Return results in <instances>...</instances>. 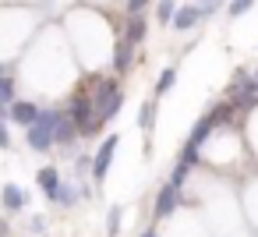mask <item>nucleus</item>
I'll return each instance as SVG.
<instances>
[{"instance_id":"obj_26","label":"nucleus","mask_w":258,"mask_h":237,"mask_svg":"<svg viewBox=\"0 0 258 237\" xmlns=\"http://www.w3.org/2000/svg\"><path fill=\"white\" fill-rule=\"evenodd\" d=\"M46 230V219L43 216H32V233H43Z\"/></svg>"},{"instance_id":"obj_19","label":"nucleus","mask_w":258,"mask_h":237,"mask_svg":"<svg viewBox=\"0 0 258 237\" xmlns=\"http://www.w3.org/2000/svg\"><path fill=\"white\" fill-rule=\"evenodd\" d=\"M106 237H120V205H113L106 216Z\"/></svg>"},{"instance_id":"obj_16","label":"nucleus","mask_w":258,"mask_h":237,"mask_svg":"<svg viewBox=\"0 0 258 237\" xmlns=\"http://www.w3.org/2000/svg\"><path fill=\"white\" fill-rule=\"evenodd\" d=\"M15 103V82L8 75H0V110H8Z\"/></svg>"},{"instance_id":"obj_3","label":"nucleus","mask_w":258,"mask_h":237,"mask_svg":"<svg viewBox=\"0 0 258 237\" xmlns=\"http://www.w3.org/2000/svg\"><path fill=\"white\" fill-rule=\"evenodd\" d=\"M57 113L60 110H39V117L25 128L29 131V145L36 152H50L53 149V124H57Z\"/></svg>"},{"instance_id":"obj_28","label":"nucleus","mask_w":258,"mask_h":237,"mask_svg":"<svg viewBox=\"0 0 258 237\" xmlns=\"http://www.w3.org/2000/svg\"><path fill=\"white\" fill-rule=\"evenodd\" d=\"M251 78H254V85H258V71H254V75H251Z\"/></svg>"},{"instance_id":"obj_25","label":"nucleus","mask_w":258,"mask_h":237,"mask_svg":"<svg viewBox=\"0 0 258 237\" xmlns=\"http://www.w3.org/2000/svg\"><path fill=\"white\" fill-rule=\"evenodd\" d=\"M145 4H149V0H127L124 8H127V15H142V11H145Z\"/></svg>"},{"instance_id":"obj_10","label":"nucleus","mask_w":258,"mask_h":237,"mask_svg":"<svg viewBox=\"0 0 258 237\" xmlns=\"http://www.w3.org/2000/svg\"><path fill=\"white\" fill-rule=\"evenodd\" d=\"M0 202H4V209H8V212H22V209H25V202H29V195H25L18 184H4V191H0Z\"/></svg>"},{"instance_id":"obj_1","label":"nucleus","mask_w":258,"mask_h":237,"mask_svg":"<svg viewBox=\"0 0 258 237\" xmlns=\"http://www.w3.org/2000/svg\"><path fill=\"white\" fill-rule=\"evenodd\" d=\"M89 99H92V113H96V121L106 124V121H113V113L120 110L124 92H120V85H117L113 78H103V82H96V89L89 92Z\"/></svg>"},{"instance_id":"obj_12","label":"nucleus","mask_w":258,"mask_h":237,"mask_svg":"<svg viewBox=\"0 0 258 237\" xmlns=\"http://www.w3.org/2000/svg\"><path fill=\"white\" fill-rule=\"evenodd\" d=\"M142 39H145V18H142V15H131V18H127V29H124V43L138 46Z\"/></svg>"},{"instance_id":"obj_6","label":"nucleus","mask_w":258,"mask_h":237,"mask_svg":"<svg viewBox=\"0 0 258 237\" xmlns=\"http://www.w3.org/2000/svg\"><path fill=\"white\" fill-rule=\"evenodd\" d=\"M36 117H39V106L29 103V99H15V103L8 106V121H15V124H22V128H29Z\"/></svg>"},{"instance_id":"obj_22","label":"nucleus","mask_w":258,"mask_h":237,"mask_svg":"<svg viewBox=\"0 0 258 237\" xmlns=\"http://www.w3.org/2000/svg\"><path fill=\"white\" fill-rule=\"evenodd\" d=\"M187 173H191V166L177 159V166H173V173H170V184H177V188H180V184L187 181Z\"/></svg>"},{"instance_id":"obj_24","label":"nucleus","mask_w":258,"mask_h":237,"mask_svg":"<svg viewBox=\"0 0 258 237\" xmlns=\"http://www.w3.org/2000/svg\"><path fill=\"white\" fill-rule=\"evenodd\" d=\"M180 163L195 166V163H198V149H195V145H184V152H180Z\"/></svg>"},{"instance_id":"obj_9","label":"nucleus","mask_w":258,"mask_h":237,"mask_svg":"<svg viewBox=\"0 0 258 237\" xmlns=\"http://www.w3.org/2000/svg\"><path fill=\"white\" fill-rule=\"evenodd\" d=\"M202 18H198V11H195V4H180L177 11H173V18H170V25L177 29V32H187V29H195Z\"/></svg>"},{"instance_id":"obj_18","label":"nucleus","mask_w":258,"mask_h":237,"mask_svg":"<svg viewBox=\"0 0 258 237\" xmlns=\"http://www.w3.org/2000/svg\"><path fill=\"white\" fill-rule=\"evenodd\" d=\"M173 11H177V0H159V4H156V18H159L163 25H170Z\"/></svg>"},{"instance_id":"obj_5","label":"nucleus","mask_w":258,"mask_h":237,"mask_svg":"<svg viewBox=\"0 0 258 237\" xmlns=\"http://www.w3.org/2000/svg\"><path fill=\"white\" fill-rule=\"evenodd\" d=\"M117 145H120V138H117V135H106V138H103V145H99V152H96V159H92V177H96V181H103V177H106V170H110V163H113Z\"/></svg>"},{"instance_id":"obj_15","label":"nucleus","mask_w":258,"mask_h":237,"mask_svg":"<svg viewBox=\"0 0 258 237\" xmlns=\"http://www.w3.org/2000/svg\"><path fill=\"white\" fill-rule=\"evenodd\" d=\"M152 124H156V103L145 99V103H142V113H138V128H142V131H152Z\"/></svg>"},{"instance_id":"obj_11","label":"nucleus","mask_w":258,"mask_h":237,"mask_svg":"<svg viewBox=\"0 0 258 237\" xmlns=\"http://www.w3.org/2000/svg\"><path fill=\"white\" fill-rule=\"evenodd\" d=\"M82 195H85V188H82V184H68V181H60V184H57V191H53V202L68 209V205H78V198H82Z\"/></svg>"},{"instance_id":"obj_17","label":"nucleus","mask_w":258,"mask_h":237,"mask_svg":"<svg viewBox=\"0 0 258 237\" xmlns=\"http://www.w3.org/2000/svg\"><path fill=\"white\" fill-rule=\"evenodd\" d=\"M173 82H177V71H173V68L159 71V82H156V96H166V92L173 89Z\"/></svg>"},{"instance_id":"obj_4","label":"nucleus","mask_w":258,"mask_h":237,"mask_svg":"<svg viewBox=\"0 0 258 237\" xmlns=\"http://www.w3.org/2000/svg\"><path fill=\"white\" fill-rule=\"evenodd\" d=\"M226 103H230L233 110H251V106L258 103V85H254V78H251L247 71H237V78H233V85H230Z\"/></svg>"},{"instance_id":"obj_27","label":"nucleus","mask_w":258,"mask_h":237,"mask_svg":"<svg viewBox=\"0 0 258 237\" xmlns=\"http://www.w3.org/2000/svg\"><path fill=\"white\" fill-rule=\"evenodd\" d=\"M142 237H156V230H145V233H142Z\"/></svg>"},{"instance_id":"obj_7","label":"nucleus","mask_w":258,"mask_h":237,"mask_svg":"<svg viewBox=\"0 0 258 237\" xmlns=\"http://www.w3.org/2000/svg\"><path fill=\"white\" fill-rule=\"evenodd\" d=\"M75 138H78V128H75V121L68 117V113H57V124H53V142L68 152V145H75Z\"/></svg>"},{"instance_id":"obj_21","label":"nucleus","mask_w":258,"mask_h":237,"mask_svg":"<svg viewBox=\"0 0 258 237\" xmlns=\"http://www.w3.org/2000/svg\"><path fill=\"white\" fill-rule=\"evenodd\" d=\"M219 8H223V0H198V4H195L198 18H209V15H216Z\"/></svg>"},{"instance_id":"obj_8","label":"nucleus","mask_w":258,"mask_h":237,"mask_svg":"<svg viewBox=\"0 0 258 237\" xmlns=\"http://www.w3.org/2000/svg\"><path fill=\"white\" fill-rule=\"evenodd\" d=\"M177 205H180V188L177 184H163L159 195H156V216H170Z\"/></svg>"},{"instance_id":"obj_13","label":"nucleus","mask_w":258,"mask_h":237,"mask_svg":"<svg viewBox=\"0 0 258 237\" xmlns=\"http://www.w3.org/2000/svg\"><path fill=\"white\" fill-rule=\"evenodd\" d=\"M36 181H39V188L46 191V198L53 202V191H57V184H60V173H57L53 166H43V170L36 173Z\"/></svg>"},{"instance_id":"obj_14","label":"nucleus","mask_w":258,"mask_h":237,"mask_svg":"<svg viewBox=\"0 0 258 237\" xmlns=\"http://www.w3.org/2000/svg\"><path fill=\"white\" fill-rule=\"evenodd\" d=\"M131 57H135V46H131V43H120V46H117V53H113V71H117V75H124V71L131 68Z\"/></svg>"},{"instance_id":"obj_23","label":"nucleus","mask_w":258,"mask_h":237,"mask_svg":"<svg viewBox=\"0 0 258 237\" xmlns=\"http://www.w3.org/2000/svg\"><path fill=\"white\" fill-rule=\"evenodd\" d=\"M0 149H11V135H8V110H0Z\"/></svg>"},{"instance_id":"obj_29","label":"nucleus","mask_w":258,"mask_h":237,"mask_svg":"<svg viewBox=\"0 0 258 237\" xmlns=\"http://www.w3.org/2000/svg\"><path fill=\"white\" fill-rule=\"evenodd\" d=\"M0 75H4V64H0Z\"/></svg>"},{"instance_id":"obj_20","label":"nucleus","mask_w":258,"mask_h":237,"mask_svg":"<svg viewBox=\"0 0 258 237\" xmlns=\"http://www.w3.org/2000/svg\"><path fill=\"white\" fill-rule=\"evenodd\" d=\"M251 8H254V0H230V4H226L230 18H240V15H247Z\"/></svg>"},{"instance_id":"obj_2","label":"nucleus","mask_w":258,"mask_h":237,"mask_svg":"<svg viewBox=\"0 0 258 237\" xmlns=\"http://www.w3.org/2000/svg\"><path fill=\"white\" fill-rule=\"evenodd\" d=\"M68 117L75 121V128H78V135H96L103 124L96 121V113H92V99H89V92H75L71 96V103H68Z\"/></svg>"}]
</instances>
